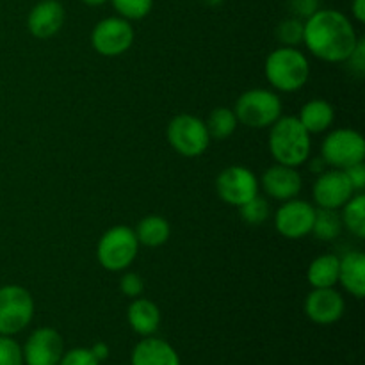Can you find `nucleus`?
<instances>
[{
	"label": "nucleus",
	"mask_w": 365,
	"mask_h": 365,
	"mask_svg": "<svg viewBox=\"0 0 365 365\" xmlns=\"http://www.w3.org/2000/svg\"><path fill=\"white\" fill-rule=\"evenodd\" d=\"M303 43L324 63H346L359 43L355 27L344 13L319 9L303 20Z\"/></svg>",
	"instance_id": "nucleus-1"
},
{
	"label": "nucleus",
	"mask_w": 365,
	"mask_h": 365,
	"mask_svg": "<svg viewBox=\"0 0 365 365\" xmlns=\"http://www.w3.org/2000/svg\"><path fill=\"white\" fill-rule=\"evenodd\" d=\"M269 128V152L278 164L298 168L310 159L312 141L298 118L280 116Z\"/></svg>",
	"instance_id": "nucleus-2"
},
{
	"label": "nucleus",
	"mask_w": 365,
	"mask_h": 365,
	"mask_svg": "<svg viewBox=\"0 0 365 365\" xmlns=\"http://www.w3.org/2000/svg\"><path fill=\"white\" fill-rule=\"evenodd\" d=\"M266 78L282 93H294L309 82L310 64L296 46H280L266 59Z\"/></svg>",
	"instance_id": "nucleus-3"
},
{
	"label": "nucleus",
	"mask_w": 365,
	"mask_h": 365,
	"mask_svg": "<svg viewBox=\"0 0 365 365\" xmlns=\"http://www.w3.org/2000/svg\"><path fill=\"white\" fill-rule=\"evenodd\" d=\"M138 250L139 242L135 232L123 225H118V227L109 228L100 237L98 246H96V259L103 269L110 273H120L132 266L138 257Z\"/></svg>",
	"instance_id": "nucleus-4"
},
{
	"label": "nucleus",
	"mask_w": 365,
	"mask_h": 365,
	"mask_svg": "<svg viewBox=\"0 0 365 365\" xmlns=\"http://www.w3.org/2000/svg\"><path fill=\"white\" fill-rule=\"evenodd\" d=\"M282 100L269 89H248L237 98L234 113L239 123L250 128H267L282 116Z\"/></svg>",
	"instance_id": "nucleus-5"
},
{
	"label": "nucleus",
	"mask_w": 365,
	"mask_h": 365,
	"mask_svg": "<svg viewBox=\"0 0 365 365\" xmlns=\"http://www.w3.org/2000/svg\"><path fill=\"white\" fill-rule=\"evenodd\" d=\"M34 317V299L21 285L0 287V335L20 334Z\"/></svg>",
	"instance_id": "nucleus-6"
},
{
	"label": "nucleus",
	"mask_w": 365,
	"mask_h": 365,
	"mask_svg": "<svg viewBox=\"0 0 365 365\" xmlns=\"http://www.w3.org/2000/svg\"><path fill=\"white\" fill-rule=\"evenodd\" d=\"M168 141L182 157H200L209 148V132L205 121L192 114H178L168 125Z\"/></svg>",
	"instance_id": "nucleus-7"
},
{
	"label": "nucleus",
	"mask_w": 365,
	"mask_h": 365,
	"mask_svg": "<svg viewBox=\"0 0 365 365\" xmlns=\"http://www.w3.org/2000/svg\"><path fill=\"white\" fill-rule=\"evenodd\" d=\"M321 159L327 166L346 170L353 164L364 163L365 141L362 134L351 128H337L324 138L321 145Z\"/></svg>",
	"instance_id": "nucleus-8"
},
{
	"label": "nucleus",
	"mask_w": 365,
	"mask_h": 365,
	"mask_svg": "<svg viewBox=\"0 0 365 365\" xmlns=\"http://www.w3.org/2000/svg\"><path fill=\"white\" fill-rule=\"evenodd\" d=\"M134 43V27L121 16L100 20L91 32V45L100 56L118 57L127 52Z\"/></svg>",
	"instance_id": "nucleus-9"
},
{
	"label": "nucleus",
	"mask_w": 365,
	"mask_h": 365,
	"mask_svg": "<svg viewBox=\"0 0 365 365\" xmlns=\"http://www.w3.org/2000/svg\"><path fill=\"white\" fill-rule=\"evenodd\" d=\"M259 178L246 166H228L217 175L216 192L225 203L241 207L259 195Z\"/></svg>",
	"instance_id": "nucleus-10"
},
{
	"label": "nucleus",
	"mask_w": 365,
	"mask_h": 365,
	"mask_svg": "<svg viewBox=\"0 0 365 365\" xmlns=\"http://www.w3.org/2000/svg\"><path fill=\"white\" fill-rule=\"evenodd\" d=\"M316 209L305 200L292 198L274 212V228L285 239H302L312 234Z\"/></svg>",
	"instance_id": "nucleus-11"
},
{
	"label": "nucleus",
	"mask_w": 365,
	"mask_h": 365,
	"mask_svg": "<svg viewBox=\"0 0 365 365\" xmlns=\"http://www.w3.org/2000/svg\"><path fill=\"white\" fill-rule=\"evenodd\" d=\"M21 351L25 365H57L64 355V341L59 331L43 327L29 335Z\"/></svg>",
	"instance_id": "nucleus-12"
},
{
	"label": "nucleus",
	"mask_w": 365,
	"mask_h": 365,
	"mask_svg": "<svg viewBox=\"0 0 365 365\" xmlns=\"http://www.w3.org/2000/svg\"><path fill=\"white\" fill-rule=\"evenodd\" d=\"M314 200L321 209L337 210L344 207L355 195L351 182L346 177L344 170L323 171L314 184Z\"/></svg>",
	"instance_id": "nucleus-13"
},
{
	"label": "nucleus",
	"mask_w": 365,
	"mask_h": 365,
	"mask_svg": "<svg viewBox=\"0 0 365 365\" xmlns=\"http://www.w3.org/2000/svg\"><path fill=\"white\" fill-rule=\"evenodd\" d=\"M305 314L316 324H334L344 316L346 302L339 291L330 289H314L305 299Z\"/></svg>",
	"instance_id": "nucleus-14"
},
{
	"label": "nucleus",
	"mask_w": 365,
	"mask_h": 365,
	"mask_svg": "<svg viewBox=\"0 0 365 365\" xmlns=\"http://www.w3.org/2000/svg\"><path fill=\"white\" fill-rule=\"evenodd\" d=\"M259 185L273 200L287 202V200L296 198L302 192L303 180L296 168L284 166V164L277 163L264 171L262 178L259 180Z\"/></svg>",
	"instance_id": "nucleus-15"
},
{
	"label": "nucleus",
	"mask_w": 365,
	"mask_h": 365,
	"mask_svg": "<svg viewBox=\"0 0 365 365\" xmlns=\"http://www.w3.org/2000/svg\"><path fill=\"white\" fill-rule=\"evenodd\" d=\"M64 7L59 0H39L27 16V27L34 38L50 39L63 29Z\"/></svg>",
	"instance_id": "nucleus-16"
},
{
	"label": "nucleus",
	"mask_w": 365,
	"mask_h": 365,
	"mask_svg": "<svg viewBox=\"0 0 365 365\" xmlns=\"http://www.w3.org/2000/svg\"><path fill=\"white\" fill-rule=\"evenodd\" d=\"M132 365H180V356L170 342L153 335L145 337L132 349Z\"/></svg>",
	"instance_id": "nucleus-17"
},
{
	"label": "nucleus",
	"mask_w": 365,
	"mask_h": 365,
	"mask_svg": "<svg viewBox=\"0 0 365 365\" xmlns=\"http://www.w3.org/2000/svg\"><path fill=\"white\" fill-rule=\"evenodd\" d=\"M128 324L132 330L141 337H150L159 330L160 324V310L152 299L146 298H134L127 312Z\"/></svg>",
	"instance_id": "nucleus-18"
},
{
	"label": "nucleus",
	"mask_w": 365,
	"mask_h": 365,
	"mask_svg": "<svg viewBox=\"0 0 365 365\" xmlns=\"http://www.w3.org/2000/svg\"><path fill=\"white\" fill-rule=\"evenodd\" d=\"M339 282L342 287L355 296L356 299H362L365 296V255L362 252H349L341 259L339 266Z\"/></svg>",
	"instance_id": "nucleus-19"
},
{
	"label": "nucleus",
	"mask_w": 365,
	"mask_h": 365,
	"mask_svg": "<svg viewBox=\"0 0 365 365\" xmlns=\"http://www.w3.org/2000/svg\"><path fill=\"white\" fill-rule=\"evenodd\" d=\"M298 120L309 134H321L334 125L335 110L327 100L316 98L302 107Z\"/></svg>",
	"instance_id": "nucleus-20"
},
{
	"label": "nucleus",
	"mask_w": 365,
	"mask_h": 365,
	"mask_svg": "<svg viewBox=\"0 0 365 365\" xmlns=\"http://www.w3.org/2000/svg\"><path fill=\"white\" fill-rule=\"evenodd\" d=\"M339 266H341V259L337 255L317 257L309 266L307 280L314 289L335 287L339 282Z\"/></svg>",
	"instance_id": "nucleus-21"
},
{
	"label": "nucleus",
	"mask_w": 365,
	"mask_h": 365,
	"mask_svg": "<svg viewBox=\"0 0 365 365\" xmlns=\"http://www.w3.org/2000/svg\"><path fill=\"white\" fill-rule=\"evenodd\" d=\"M134 232L139 245L148 246V248H157V246L166 245L168 239H170L171 228L164 217L146 216L139 221L138 228Z\"/></svg>",
	"instance_id": "nucleus-22"
},
{
	"label": "nucleus",
	"mask_w": 365,
	"mask_h": 365,
	"mask_svg": "<svg viewBox=\"0 0 365 365\" xmlns=\"http://www.w3.org/2000/svg\"><path fill=\"white\" fill-rule=\"evenodd\" d=\"M237 123L239 121L234 109H228V107H216V109L210 110V114L207 116L205 127L210 139L225 141V139H228L234 134L235 128H237Z\"/></svg>",
	"instance_id": "nucleus-23"
},
{
	"label": "nucleus",
	"mask_w": 365,
	"mask_h": 365,
	"mask_svg": "<svg viewBox=\"0 0 365 365\" xmlns=\"http://www.w3.org/2000/svg\"><path fill=\"white\" fill-rule=\"evenodd\" d=\"M342 227L348 228L355 237H365V196L362 192L353 195L351 200L342 207Z\"/></svg>",
	"instance_id": "nucleus-24"
},
{
	"label": "nucleus",
	"mask_w": 365,
	"mask_h": 365,
	"mask_svg": "<svg viewBox=\"0 0 365 365\" xmlns=\"http://www.w3.org/2000/svg\"><path fill=\"white\" fill-rule=\"evenodd\" d=\"M342 221L337 210L331 209H316V217H314L312 234L321 241H334L341 235Z\"/></svg>",
	"instance_id": "nucleus-25"
},
{
	"label": "nucleus",
	"mask_w": 365,
	"mask_h": 365,
	"mask_svg": "<svg viewBox=\"0 0 365 365\" xmlns=\"http://www.w3.org/2000/svg\"><path fill=\"white\" fill-rule=\"evenodd\" d=\"M274 36L284 46H298L303 43V20L296 16L285 18L277 25Z\"/></svg>",
	"instance_id": "nucleus-26"
},
{
	"label": "nucleus",
	"mask_w": 365,
	"mask_h": 365,
	"mask_svg": "<svg viewBox=\"0 0 365 365\" xmlns=\"http://www.w3.org/2000/svg\"><path fill=\"white\" fill-rule=\"evenodd\" d=\"M239 214H241L242 221L246 225H252V227H260L264 221L269 217V203L262 198V196L257 195L255 198H252L250 202H246L245 205L239 207Z\"/></svg>",
	"instance_id": "nucleus-27"
},
{
	"label": "nucleus",
	"mask_w": 365,
	"mask_h": 365,
	"mask_svg": "<svg viewBox=\"0 0 365 365\" xmlns=\"http://www.w3.org/2000/svg\"><path fill=\"white\" fill-rule=\"evenodd\" d=\"M116 13L125 20H143L153 7V0H109Z\"/></svg>",
	"instance_id": "nucleus-28"
},
{
	"label": "nucleus",
	"mask_w": 365,
	"mask_h": 365,
	"mask_svg": "<svg viewBox=\"0 0 365 365\" xmlns=\"http://www.w3.org/2000/svg\"><path fill=\"white\" fill-rule=\"evenodd\" d=\"M0 365H24L21 346L9 335H0Z\"/></svg>",
	"instance_id": "nucleus-29"
},
{
	"label": "nucleus",
	"mask_w": 365,
	"mask_h": 365,
	"mask_svg": "<svg viewBox=\"0 0 365 365\" xmlns=\"http://www.w3.org/2000/svg\"><path fill=\"white\" fill-rule=\"evenodd\" d=\"M57 365H100V360L88 348H75L64 353Z\"/></svg>",
	"instance_id": "nucleus-30"
},
{
	"label": "nucleus",
	"mask_w": 365,
	"mask_h": 365,
	"mask_svg": "<svg viewBox=\"0 0 365 365\" xmlns=\"http://www.w3.org/2000/svg\"><path fill=\"white\" fill-rule=\"evenodd\" d=\"M120 291L127 298H139L145 292V282L138 273H125L120 280Z\"/></svg>",
	"instance_id": "nucleus-31"
},
{
	"label": "nucleus",
	"mask_w": 365,
	"mask_h": 365,
	"mask_svg": "<svg viewBox=\"0 0 365 365\" xmlns=\"http://www.w3.org/2000/svg\"><path fill=\"white\" fill-rule=\"evenodd\" d=\"M319 2L321 0H289V9H291L292 16L307 20L316 11H319Z\"/></svg>",
	"instance_id": "nucleus-32"
},
{
	"label": "nucleus",
	"mask_w": 365,
	"mask_h": 365,
	"mask_svg": "<svg viewBox=\"0 0 365 365\" xmlns=\"http://www.w3.org/2000/svg\"><path fill=\"white\" fill-rule=\"evenodd\" d=\"M344 173H346V177H348V180L351 182L355 192H362L364 187H365V166H364V163L353 164V166L346 168Z\"/></svg>",
	"instance_id": "nucleus-33"
},
{
	"label": "nucleus",
	"mask_w": 365,
	"mask_h": 365,
	"mask_svg": "<svg viewBox=\"0 0 365 365\" xmlns=\"http://www.w3.org/2000/svg\"><path fill=\"white\" fill-rule=\"evenodd\" d=\"M346 63H349V66H351L353 71H356V73H364L365 71V41L362 38H359L355 50H353V53L349 56V59L346 61Z\"/></svg>",
	"instance_id": "nucleus-34"
},
{
	"label": "nucleus",
	"mask_w": 365,
	"mask_h": 365,
	"mask_svg": "<svg viewBox=\"0 0 365 365\" xmlns=\"http://www.w3.org/2000/svg\"><path fill=\"white\" fill-rule=\"evenodd\" d=\"M351 14L359 24L365 21V0H353L351 2Z\"/></svg>",
	"instance_id": "nucleus-35"
},
{
	"label": "nucleus",
	"mask_w": 365,
	"mask_h": 365,
	"mask_svg": "<svg viewBox=\"0 0 365 365\" xmlns=\"http://www.w3.org/2000/svg\"><path fill=\"white\" fill-rule=\"evenodd\" d=\"M91 351L93 355L102 362V360H106L107 356H109V346L103 344V342H96V344L91 348Z\"/></svg>",
	"instance_id": "nucleus-36"
},
{
	"label": "nucleus",
	"mask_w": 365,
	"mask_h": 365,
	"mask_svg": "<svg viewBox=\"0 0 365 365\" xmlns=\"http://www.w3.org/2000/svg\"><path fill=\"white\" fill-rule=\"evenodd\" d=\"M323 166H327V163H324L321 157H317V159L312 160V171H319V173H323L324 171Z\"/></svg>",
	"instance_id": "nucleus-37"
},
{
	"label": "nucleus",
	"mask_w": 365,
	"mask_h": 365,
	"mask_svg": "<svg viewBox=\"0 0 365 365\" xmlns=\"http://www.w3.org/2000/svg\"><path fill=\"white\" fill-rule=\"evenodd\" d=\"M82 2L89 7H98V6H103L106 2H109V0H82Z\"/></svg>",
	"instance_id": "nucleus-38"
},
{
	"label": "nucleus",
	"mask_w": 365,
	"mask_h": 365,
	"mask_svg": "<svg viewBox=\"0 0 365 365\" xmlns=\"http://www.w3.org/2000/svg\"><path fill=\"white\" fill-rule=\"evenodd\" d=\"M200 2H202L203 6H207V7H217V6H221L225 0H200Z\"/></svg>",
	"instance_id": "nucleus-39"
}]
</instances>
